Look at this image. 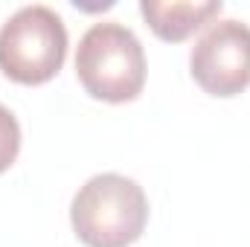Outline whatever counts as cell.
Here are the masks:
<instances>
[{"mask_svg":"<svg viewBox=\"0 0 250 247\" xmlns=\"http://www.w3.org/2000/svg\"><path fill=\"white\" fill-rule=\"evenodd\" d=\"M221 0H143L140 12L151 32L163 41H187L195 29L204 23H212V18L221 15Z\"/></svg>","mask_w":250,"mask_h":247,"instance_id":"cell-5","label":"cell"},{"mask_svg":"<svg viewBox=\"0 0 250 247\" xmlns=\"http://www.w3.org/2000/svg\"><path fill=\"white\" fill-rule=\"evenodd\" d=\"M67 59V26L44 3L21 6L0 26V73L18 84L50 82Z\"/></svg>","mask_w":250,"mask_h":247,"instance_id":"cell-3","label":"cell"},{"mask_svg":"<svg viewBox=\"0 0 250 247\" xmlns=\"http://www.w3.org/2000/svg\"><path fill=\"white\" fill-rule=\"evenodd\" d=\"M148 221V198L143 186L125 175H93L73 195L70 224L87 247L134 245Z\"/></svg>","mask_w":250,"mask_h":247,"instance_id":"cell-1","label":"cell"},{"mask_svg":"<svg viewBox=\"0 0 250 247\" xmlns=\"http://www.w3.org/2000/svg\"><path fill=\"white\" fill-rule=\"evenodd\" d=\"M76 76L102 102H131L146 84V53L134 29L120 21L93 23L76 47Z\"/></svg>","mask_w":250,"mask_h":247,"instance_id":"cell-2","label":"cell"},{"mask_svg":"<svg viewBox=\"0 0 250 247\" xmlns=\"http://www.w3.org/2000/svg\"><path fill=\"white\" fill-rule=\"evenodd\" d=\"M189 73L209 96H239L250 87V26L236 18L212 21L189 53Z\"/></svg>","mask_w":250,"mask_h":247,"instance_id":"cell-4","label":"cell"},{"mask_svg":"<svg viewBox=\"0 0 250 247\" xmlns=\"http://www.w3.org/2000/svg\"><path fill=\"white\" fill-rule=\"evenodd\" d=\"M21 154V125L9 108L0 105V175L18 160Z\"/></svg>","mask_w":250,"mask_h":247,"instance_id":"cell-6","label":"cell"}]
</instances>
